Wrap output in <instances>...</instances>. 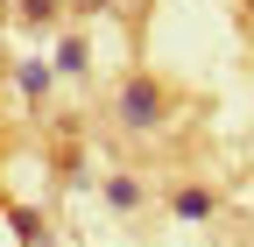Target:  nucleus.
I'll return each mask as SVG.
<instances>
[{"mask_svg": "<svg viewBox=\"0 0 254 247\" xmlns=\"http://www.w3.org/2000/svg\"><path fill=\"white\" fill-rule=\"evenodd\" d=\"M21 14H28V21H50V14H57V0H21Z\"/></svg>", "mask_w": 254, "mask_h": 247, "instance_id": "3", "label": "nucleus"}, {"mask_svg": "<svg viewBox=\"0 0 254 247\" xmlns=\"http://www.w3.org/2000/svg\"><path fill=\"white\" fill-rule=\"evenodd\" d=\"M78 7H99V0H78Z\"/></svg>", "mask_w": 254, "mask_h": 247, "instance_id": "4", "label": "nucleus"}, {"mask_svg": "<svg viewBox=\"0 0 254 247\" xmlns=\"http://www.w3.org/2000/svg\"><path fill=\"white\" fill-rule=\"evenodd\" d=\"M177 212H184V219H205L212 198H205V191H184V198H177Z\"/></svg>", "mask_w": 254, "mask_h": 247, "instance_id": "2", "label": "nucleus"}, {"mask_svg": "<svg viewBox=\"0 0 254 247\" xmlns=\"http://www.w3.org/2000/svg\"><path fill=\"white\" fill-rule=\"evenodd\" d=\"M120 120L127 127H155V120H163V92H155L148 78H127L120 85Z\"/></svg>", "mask_w": 254, "mask_h": 247, "instance_id": "1", "label": "nucleus"}]
</instances>
